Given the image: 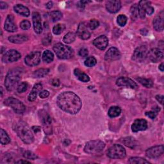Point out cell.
Segmentation results:
<instances>
[{
    "mask_svg": "<svg viewBox=\"0 0 164 164\" xmlns=\"http://www.w3.org/2000/svg\"><path fill=\"white\" fill-rule=\"evenodd\" d=\"M57 103L63 111L71 114H77L82 108L80 98L73 92H64L57 97Z\"/></svg>",
    "mask_w": 164,
    "mask_h": 164,
    "instance_id": "6da1fadb",
    "label": "cell"
},
{
    "mask_svg": "<svg viewBox=\"0 0 164 164\" xmlns=\"http://www.w3.org/2000/svg\"><path fill=\"white\" fill-rule=\"evenodd\" d=\"M15 131L18 137L25 144H30L34 142V137L29 126L24 121L18 122L15 126Z\"/></svg>",
    "mask_w": 164,
    "mask_h": 164,
    "instance_id": "7a4b0ae2",
    "label": "cell"
},
{
    "mask_svg": "<svg viewBox=\"0 0 164 164\" xmlns=\"http://www.w3.org/2000/svg\"><path fill=\"white\" fill-rule=\"evenodd\" d=\"M23 71L20 68H16L11 70L7 75L5 85L8 91H13L17 87L19 82L21 80Z\"/></svg>",
    "mask_w": 164,
    "mask_h": 164,
    "instance_id": "3957f363",
    "label": "cell"
},
{
    "mask_svg": "<svg viewBox=\"0 0 164 164\" xmlns=\"http://www.w3.org/2000/svg\"><path fill=\"white\" fill-rule=\"evenodd\" d=\"M53 50L57 56L60 59H69L74 55L73 49L62 43L56 44L53 47Z\"/></svg>",
    "mask_w": 164,
    "mask_h": 164,
    "instance_id": "277c9868",
    "label": "cell"
},
{
    "mask_svg": "<svg viewBox=\"0 0 164 164\" xmlns=\"http://www.w3.org/2000/svg\"><path fill=\"white\" fill-rule=\"evenodd\" d=\"M105 147V144L101 140H91L86 144L84 148V151L89 154H97L101 152Z\"/></svg>",
    "mask_w": 164,
    "mask_h": 164,
    "instance_id": "5b68a950",
    "label": "cell"
},
{
    "mask_svg": "<svg viewBox=\"0 0 164 164\" xmlns=\"http://www.w3.org/2000/svg\"><path fill=\"white\" fill-rule=\"evenodd\" d=\"M126 151L123 146L115 144L107 151V156L112 159H123L126 157Z\"/></svg>",
    "mask_w": 164,
    "mask_h": 164,
    "instance_id": "8992f818",
    "label": "cell"
},
{
    "mask_svg": "<svg viewBox=\"0 0 164 164\" xmlns=\"http://www.w3.org/2000/svg\"><path fill=\"white\" fill-rule=\"evenodd\" d=\"M4 103L7 106L12 108L14 111L17 114H21L24 113V112L25 111L26 107L24 104L17 99H16V98H14L12 97H8L7 99L5 100Z\"/></svg>",
    "mask_w": 164,
    "mask_h": 164,
    "instance_id": "52a82bcc",
    "label": "cell"
},
{
    "mask_svg": "<svg viewBox=\"0 0 164 164\" xmlns=\"http://www.w3.org/2000/svg\"><path fill=\"white\" fill-rule=\"evenodd\" d=\"M148 48L145 46H140L138 47L134 52L132 59L135 62H142L148 57Z\"/></svg>",
    "mask_w": 164,
    "mask_h": 164,
    "instance_id": "ba28073f",
    "label": "cell"
},
{
    "mask_svg": "<svg viewBox=\"0 0 164 164\" xmlns=\"http://www.w3.org/2000/svg\"><path fill=\"white\" fill-rule=\"evenodd\" d=\"M41 54L39 51H34L30 53L25 57V63L30 67L36 66L40 62Z\"/></svg>",
    "mask_w": 164,
    "mask_h": 164,
    "instance_id": "9c48e42d",
    "label": "cell"
},
{
    "mask_svg": "<svg viewBox=\"0 0 164 164\" xmlns=\"http://www.w3.org/2000/svg\"><path fill=\"white\" fill-rule=\"evenodd\" d=\"M164 147L163 145L157 146L148 149L146 151V156L151 159H155L159 158L163 154Z\"/></svg>",
    "mask_w": 164,
    "mask_h": 164,
    "instance_id": "30bf717a",
    "label": "cell"
},
{
    "mask_svg": "<svg viewBox=\"0 0 164 164\" xmlns=\"http://www.w3.org/2000/svg\"><path fill=\"white\" fill-rule=\"evenodd\" d=\"M21 57V53L15 49H11L7 51L2 58V60L5 63H10L17 61Z\"/></svg>",
    "mask_w": 164,
    "mask_h": 164,
    "instance_id": "8fae6325",
    "label": "cell"
},
{
    "mask_svg": "<svg viewBox=\"0 0 164 164\" xmlns=\"http://www.w3.org/2000/svg\"><path fill=\"white\" fill-rule=\"evenodd\" d=\"M41 121L46 134H51V119L47 112H44L43 113V111H41Z\"/></svg>",
    "mask_w": 164,
    "mask_h": 164,
    "instance_id": "7c38bea8",
    "label": "cell"
},
{
    "mask_svg": "<svg viewBox=\"0 0 164 164\" xmlns=\"http://www.w3.org/2000/svg\"><path fill=\"white\" fill-rule=\"evenodd\" d=\"M148 57L151 62H158L163 59V53L160 49L152 48L148 51Z\"/></svg>",
    "mask_w": 164,
    "mask_h": 164,
    "instance_id": "4fadbf2b",
    "label": "cell"
},
{
    "mask_svg": "<svg viewBox=\"0 0 164 164\" xmlns=\"http://www.w3.org/2000/svg\"><path fill=\"white\" fill-rule=\"evenodd\" d=\"M121 53L119 50L114 47L110 48L106 53L105 59L107 61H115L121 59Z\"/></svg>",
    "mask_w": 164,
    "mask_h": 164,
    "instance_id": "5bb4252c",
    "label": "cell"
},
{
    "mask_svg": "<svg viewBox=\"0 0 164 164\" xmlns=\"http://www.w3.org/2000/svg\"><path fill=\"white\" fill-rule=\"evenodd\" d=\"M116 84L119 87H126L128 88L131 89H137V84L132 79L126 78V77H121L117 80Z\"/></svg>",
    "mask_w": 164,
    "mask_h": 164,
    "instance_id": "9a60e30c",
    "label": "cell"
},
{
    "mask_svg": "<svg viewBox=\"0 0 164 164\" xmlns=\"http://www.w3.org/2000/svg\"><path fill=\"white\" fill-rule=\"evenodd\" d=\"M121 8V3L117 0H110L106 3V8L110 13H117Z\"/></svg>",
    "mask_w": 164,
    "mask_h": 164,
    "instance_id": "2e32d148",
    "label": "cell"
},
{
    "mask_svg": "<svg viewBox=\"0 0 164 164\" xmlns=\"http://www.w3.org/2000/svg\"><path fill=\"white\" fill-rule=\"evenodd\" d=\"M148 128V122L145 119H137L132 125V130L133 132H138L140 131H144Z\"/></svg>",
    "mask_w": 164,
    "mask_h": 164,
    "instance_id": "e0dca14e",
    "label": "cell"
},
{
    "mask_svg": "<svg viewBox=\"0 0 164 164\" xmlns=\"http://www.w3.org/2000/svg\"><path fill=\"white\" fill-rule=\"evenodd\" d=\"M77 35L83 40L89 39L91 37V33L88 30L87 26L85 23H81L79 25L77 30Z\"/></svg>",
    "mask_w": 164,
    "mask_h": 164,
    "instance_id": "ac0fdd59",
    "label": "cell"
},
{
    "mask_svg": "<svg viewBox=\"0 0 164 164\" xmlns=\"http://www.w3.org/2000/svg\"><path fill=\"white\" fill-rule=\"evenodd\" d=\"M33 24H34V28L35 33L40 34L42 31V26L41 23V17L39 13L34 12L32 14Z\"/></svg>",
    "mask_w": 164,
    "mask_h": 164,
    "instance_id": "d6986e66",
    "label": "cell"
},
{
    "mask_svg": "<svg viewBox=\"0 0 164 164\" xmlns=\"http://www.w3.org/2000/svg\"><path fill=\"white\" fill-rule=\"evenodd\" d=\"M93 44L97 48L101 50H104L108 46V39L106 36L101 35L94 40Z\"/></svg>",
    "mask_w": 164,
    "mask_h": 164,
    "instance_id": "ffe728a7",
    "label": "cell"
},
{
    "mask_svg": "<svg viewBox=\"0 0 164 164\" xmlns=\"http://www.w3.org/2000/svg\"><path fill=\"white\" fill-rule=\"evenodd\" d=\"M4 28L8 32H14L17 30V26L14 23V17L12 15H8L5 20Z\"/></svg>",
    "mask_w": 164,
    "mask_h": 164,
    "instance_id": "44dd1931",
    "label": "cell"
},
{
    "mask_svg": "<svg viewBox=\"0 0 164 164\" xmlns=\"http://www.w3.org/2000/svg\"><path fill=\"white\" fill-rule=\"evenodd\" d=\"M153 28L157 31H162L163 30V12H161L153 20Z\"/></svg>",
    "mask_w": 164,
    "mask_h": 164,
    "instance_id": "7402d4cb",
    "label": "cell"
},
{
    "mask_svg": "<svg viewBox=\"0 0 164 164\" xmlns=\"http://www.w3.org/2000/svg\"><path fill=\"white\" fill-rule=\"evenodd\" d=\"M42 89V85L41 83H37L35 84L34 87H33V89L31 91V92L30 93V94L28 95V101H34L36 98L37 97V94H38V92H40L41 90Z\"/></svg>",
    "mask_w": 164,
    "mask_h": 164,
    "instance_id": "603a6c76",
    "label": "cell"
},
{
    "mask_svg": "<svg viewBox=\"0 0 164 164\" xmlns=\"http://www.w3.org/2000/svg\"><path fill=\"white\" fill-rule=\"evenodd\" d=\"M14 9L16 13L25 17H28L30 14L29 9L23 5L17 4L14 7Z\"/></svg>",
    "mask_w": 164,
    "mask_h": 164,
    "instance_id": "cb8c5ba5",
    "label": "cell"
},
{
    "mask_svg": "<svg viewBox=\"0 0 164 164\" xmlns=\"http://www.w3.org/2000/svg\"><path fill=\"white\" fill-rule=\"evenodd\" d=\"M28 40V36L26 35H12L8 37V40L10 42H12L14 44H22L26 42Z\"/></svg>",
    "mask_w": 164,
    "mask_h": 164,
    "instance_id": "d4e9b609",
    "label": "cell"
},
{
    "mask_svg": "<svg viewBox=\"0 0 164 164\" xmlns=\"http://www.w3.org/2000/svg\"><path fill=\"white\" fill-rule=\"evenodd\" d=\"M150 2L148 1H140L138 5V16L141 19H144L146 17V7Z\"/></svg>",
    "mask_w": 164,
    "mask_h": 164,
    "instance_id": "484cf974",
    "label": "cell"
},
{
    "mask_svg": "<svg viewBox=\"0 0 164 164\" xmlns=\"http://www.w3.org/2000/svg\"><path fill=\"white\" fill-rule=\"evenodd\" d=\"M74 73L78 79L82 82H88L90 80L89 76L80 71L79 69H76L74 71Z\"/></svg>",
    "mask_w": 164,
    "mask_h": 164,
    "instance_id": "4316f807",
    "label": "cell"
},
{
    "mask_svg": "<svg viewBox=\"0 0 164 164\" xmlns=\"http://www.w3.org/2000/svg\"><path fill=\"white\" fill-rule=\"evenodd\" d=\"M121 113V109L120 107L119 106H114L110 108L108 112V116L112 118H114L116 117L117 116H119L120 114Z\"/></svg>",
    "mask_w": 164,
    "mask_h": 164,
    "instance_id": "83f0119b",
    "label": "cell"
},
{
    "mask_svg": "<svg viewBox=\"0 0 164 164\" xmlns=\"http://www.w3.org/2000/svg\"><path fill=\"white\" fill-rule=\"evenodd\" d=\"M42 60L46 63H51L54 60V54L49 50H46L42 54Z\"/></svg>",
    "mask_w": 164,
    "mask_h": 164,
    "instance_id": "f1b7e54d",
    "label": "cell"
},
{
    "mask_svg": "<svg viewBox=\"0 0 164 164\" xmlns=\"http://www.w3.org/2000/svg\"><path fill=\"white\" fill-rule=\"evenodd\" d=\"M0 142L3 145L8 144L10 142V138L7 132L3 129L0 130Z\"/></svg>",
    "mask_w": 164,
    "mask_h": 164,
    "instance_id": "f546056e",
    "label": "cell"
},
{
    "mask_svg": "<svg viewBox=\"0 0 164 164\" xmlns=\"http://www.w3.org/2000/svg\"><path fill=\"white\" fill-rule=\"evenodd\" d=\"M124 144L128 148L134 149L137 145V141L132 137H127L123 140Z\"/></svg>",
    "mask_w": 164,
    "mask_h": 164,
    "instance_id": "4dcf8cb0",
    "label": "cell"
},
{
    "mask_svg": "<svg viewBox=\"0 0 164 164\" xmlns=\"http://www.w3.org/2000/svg\"><path fill=\"white\" fill-rule=\"evenodd\" d=\"M137 81L143 85L146 88H151L153 86V82L150 79H147L144 78H137Z\"/></svg>",
    "mask_w": 164,
    "mask_h": 164,
    "instance_id": "1f68e13d",
    "label": "cell"
},
{
    "mask_svg": "<svg viewBox=\"0 0 164 164\" xmlns=\"http://www.w3.org/2000/svg\"><path fill=\"white\" fill-rule=\"evenodd\" d=\"M49 17L52 22L54 23V22L59 21L62 17V14L60 11H53L49 14Z\"/></svg>",
    "mask_w": 164,
    "mask_h": 164,
    "instance_id": "d6a6232c",
    "label": "cell"
},
{
    "mask_svg": "<svg viewBox=\"0 0 164 164\" xmlns=\"http://www.w3.org/2000/svg\"><path fill=\"white\" fill-rule=\"evenodd\" d=\"M49 72L48 69H39L35 71L34 73V76L35 78H43L46 76Z\"/></svg>",
    "mask_w": 164,
    "mask_h": 164,
    "instance_id": "836d02e7",
    "label": "cell"
},
{
    "mask_svg": "<svg viewBox=\"0 0 164 164\" xmlns=\"http://www.w3.org/2000/svg\"><path fill=\"white\" fill-rule=\"evenodd\" d=\"M76 34L73 32H69L63 37V41L66 44H71L76 39Z\"/></svg>",
    "mask_w": 164,
    "mask_h": 164,
    "instance_id": "e575fe53",
    "label": "cell"
},
{
    "mask_svg": "<svg viewBox=\"0 0 164 164\" xmlns=\"http://www.w3.org/2000/svg\"><path fill=\"white\" fill-rule=\"evenodd\" d=\"M129 163H137V164H145V163H150L149 162V161H147L146 160L143 158H140V157H133V158H131L129 160Z\"/></svg>",
    "mask_w": 164,
    "mask_h": 164,
    "instance_id": "d590c367",
    "label": "cell"
},
{
    "mask_svg": "<svg viewBox=\"0 0 164 164\" xmlns=\"http://www.w3.org/2000/svg\"><path fill=\"white\" fill-rule=\"evenodd\" d=\"M65 26L63 24H57L53 28V32L55 35H60L64 31Z\"/></svg>",
    "mask_w": 164,
    "mask_h": 164,
    "instance_id": "8d00e7d4",
    "label": "cell"
},
{
    "mask_svg": "<svg viewBox=\"0 0 164 164\" xmlns=\"http://www.w3.org/2000/svg\"><path fill=\"white\" fill-rule=\"evenodd\" d=\"M131 14H132V18L133 20H135L138 17V5L137 4H134L131 7Z\"/></svg>",
    "mask_w": 164,
    "mask_h": 164,
    "instance_id": "74e56055",
    "label": "cell"
},
{
    "mask_svg": "<svg viewBox=\"0 0 164 164\" xmlns=\"http://www.w3.org/2000/svg\"><path fill=\"white\" fill-rule=\"evenodd\" d=\"M96 63H97V60L93 57H90L89 58H87V59H86L85 61V65L86 66L89 68L94 66Z\"/></svg>",
    "mask_w": 164,
    "mask_h": 164,
    "instance_id": "f35d334b",
    "label": "cell"
},
{
    "mask_svg": "<svg viewBox=\"0 0 164 164\" xmlns=\"http://www.w3.org/2000/svg\"><path fill=\"white\" fill-rule=\"evenodd\" d=\"M117 23L119 26H124L127 23V17L124 15H119L117 17Z\"/></svg>",
    "mask_w": 164,
    "mask_h": 164,
    "instance_id": "ab89813d",
    "label": "cell"
},
{
    "mask_svg": "<svg viewBox=\"0 0 164 164\" xmlns=\"http://www.w3.org/2000/svg\"><path fill=\"white\" fill-rule=\"evenodd\" d=\"M23 157L28 160H36L37 158V156L34 153V152L30 151H27L25 152Z\"/></svg>",
    "mask_w": 164,
    "mask_h": 164,
    "instance_id": "60d3db41",
    "label": "cell"
},
{
    "mask_svg": "<svg viewBox=\"0 0 164 164\" xmlns=\"http://www.w3.org/2000/svg\"><path fill=\"white\" fill-rule=\"evenodd\" d=\"M28 88V84L26 82H22L18 86H17V90L18 91V92L19 93H23L24 92H25L27 90Z\"/></svg>",
    "mask_w": 164,
    "mask_h": 164,
    "instance_id": "b9f144b4",
    "label": "cell"
},
{
    "mask_svg": "<svg viewBox=\"0 0 164 164\" xmlns=\"http://www.w3.org/2000/svg\"><path fill=\"white\" fill-rule=\"evenodd\" d=\"M51 42H52V35L50 34L46 35L45 38L42 39V41L43 45L46 46L50 45L51 44Z\"/></svg>",
    "mask_w": 164,
    "mask_h": 164,
    "instance_id": "7bdbcfd3",
    "label": "cell"
},
{
    "mask_svg": "<svg viewBox=\"0 0 164 164\" xmlns=\"http://www.w3.org/2000/svg\"><path fill=\"white\" fill-rule=\"evenodd\" d=\"M99 25H100L99 22H98V21L96 19H91L89 23V26L90 29L92 30L96 29L98 26H99Z\"/></svg>",
    "mask_w": 164,
    "mask_h": 164,
    "instance_id": "ee69618b",
    "label": "cell"
},
{
    "mask_svg": "<svg viewBox=\"0 0 164 164\" xmlns=\"http://www.w3.org/2000/svg\"><path fill=\"white\" fill-rule=\"evenodd\" d=\"M31 23L28 20H23L20 23V27L23 30H28L30 28Z\"/></svg>",
    "mask_w": 164,
    "mask_h": 164,
    "instance_id": "f6af8a7d",
    "label": "cell"
},
{
    "mask_svg": "<svg viewBox=\"0 0 164 164\" xmlns=\"http://www.w3.org/2000/svg\"><path fill=\"white\" fill-rule=\"evenodd\" d=\"M146 14H147L148 15L150 16V15H152V14L154 13V8L151 6V2H149L146 7Z\"/></svg>",
    "mask_w": 164,
    "mask_h": 164,
    "instance_id": "bcb514c9",
    "label": "cell"
},
{
    "mask_svg": "<svg viewBox=\"0 0 164 164\" xmlns=\"http://www.w3.org/2000/svg\"><path fill=\"white\" fill-rule=\"evenodd\" d=\"M79 54L82 57H87L88 56L89 54V51L88 50H87V49L83 48H82L80 51H79Z\"/></svg>",
    "mask_w": 164,
    "mask_h": 164,
    "instance_id": "7dc6e473",
    "label": "cell"
},
{
    "mask_svg": "<svg viewBox=\"0 0 164 164\" xmlns=\"http://www.w3.org/2000/svg\"><path fill=\"white\" fill-rule=\"evenodd\" d=\"M49 96V92L48 91H42L39 93V97L42 99H45V98L48 97Z\"/></svg>",
    "mask_w": 164,
    "mask_h": 164,
    "instance_id": "c3c4849f",
    "label": "cell"
},
{
    "mask_svg": "<svg viewBox=\"0 0 164 164\" xmlns=\"http://www.w3.org/2000/svg\"><path fill=\"white\" fill-rule=\"evenodd\" d=\"M146 115L149 117V118H151V119H154L157 115V112L155 111H150V112H148L146 113Z\"/></svg>",
    "mask_w": 164,
    "mask_h": 164,
    "instance_id": "681fc988",
    "label": "cell"
},
{
    "mask_svg": "<svg viewBox=\"0 0 164 164\" xmlns=\"http://www.w3.org/2000/svg\"><path fill=\"white\" fill-rule=\"evenodd\" d=\"M90 2H90V1H81L79 2L78 7L80 10H83L85 8V5L88 3H90Z\"/></svg>",
    "mask_w": 164,
    "mask_h": 164,
    "instance_id": "f907efd6",
    "label": "cell"
},
{
    "mask_svg": "<svg viewBox=\"0 0 164 164\" xmlns=\"http://www.w3.org/2000/svg\"><path fill=\"white\" fill-rule=\"evenodd\" d=\"M51 84L54 87H59L60 85V82L57 79H53L51 80Z\"/></svg>",
    "mask_w": 164,
    "mask_h": 164,
    "instance_id": "816d5d0a",
    "label": "cell"
},
{
    "mask_svg": "<svg viewBox=\"0 0 164 164\" xmlns=\"http://www.w3.org/2000/svg\"><path fill=\"white\" fill-rule=\"evenodd\" d=\"M156 99L158 101H159V103H160V104H163V96H161V95H157L156 96Z\"/></svg>",
    "mask_w": 164,
    "mask_h": 164,
    "instance_id": "f5cc1de1",
    "label": "cell"
},
{
    "mask_svg": "<svg viewBox=\"0 0 164 164\" xmlns=\"http://www.w3.org/2000/svg\"><path fill=\"white\" fill-rule=\"evenodd\" d=\"M7 7H8V5H7V4L6 3L3 2H0V9L4 10V9L7 8Z\"/></svg>",
    "mask_w": 164,
    "mask_h": 164,
    "instance_id": "db71d44e",
    "label": "cell"
},
{
    "mask_svg": "<svg viewBox=\"0 0 164 164\" xmlns=\"http://www.w3.org/2000/svg\"><path fill=\"white\" fill-rule=\"evenodd\" d=\"M32 129L34 130L35 133H37V132H40V128L39 126H36V127L34 126V127L32 128Z\"/></svg>",
    "mask_w": 164,
    "mask_h": 164,
    "instance_id": "11a10c76",
    "label": "cell"
},
{
    "mask_svg": "<svg viewBox=\"0 0 164 164\" xmlns=\"http://www.w3.org/2000/svg\"><path fill=\"white\" fill-rule=\"evenodd\" d=\"M16 163H30V162L28 161H26V160H19V161H17L16 162Z\"/></svg>",
    "mask_w": 164,
    "mask_h": 164,
    "instance_id": "9f6ffc18",
    "label": "cell"
},
{
    "mask_svg": "<svg viewBox=\"0 0 164 164\" xmlns=\"http://www.w3.org/2000/svg\"><path fill=\"white\" fill-rule=\"evenodd\" d=\"M52 7H53V2H48V3L46 4V8H47L48 9H50V8H51Z\"/></svg>",
    "mask_w": 164,
    "mask_h": 164,
    "instance_id": "6f0895ef",
    "label": "cell"
},
{
    "mask_svg": "<svg viewBox=\"0 0 164 164\" xmlns=\"http://www.w3.org/2000/svg\"><path fill=\"white\" fill-rule=\"evenodd\" d=\"M159 69L163 72L164 71V65H163V63H162L160 65V66H159Z\"/></svg>",
    "mask_w": 164,
    "mask_h": 164,
    "instance_id": "680465c9",
    "label": "cell"
}]
</instances>
